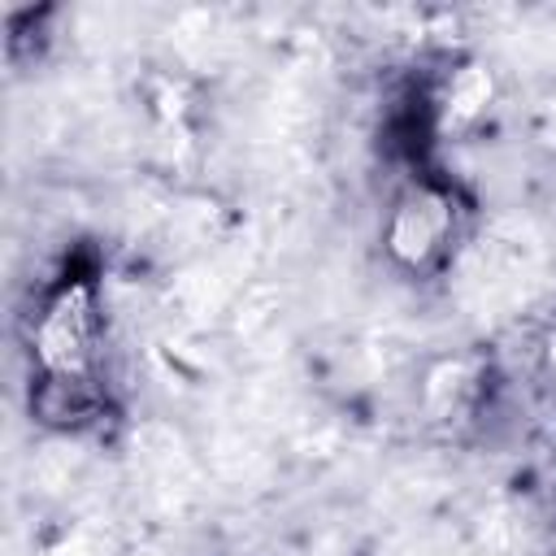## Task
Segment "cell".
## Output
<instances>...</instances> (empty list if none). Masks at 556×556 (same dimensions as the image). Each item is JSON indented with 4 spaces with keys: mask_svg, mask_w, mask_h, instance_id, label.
Wrapping results in <instances>:
<instances>
[{
    "mask_svg": "<svg viewBox=\"0 0 556 556\" xmlns=\"http://www.w3.org/2000/svg\"><path fill=\"white\" fill-rule=\"evenodd\" d=\"M104 348L100 287L91 278H65L48 291L30 326V356L43 387H96Z\"/></svg>",
    "mask_w": 556,
    "mask_h": 556,
    "instance_id": "cell-1",
    "label": "cell"
},
{
    "mask_svg": "<svg viewBox=\"0 0 556 556\" xmlns=\"http://www.w3.org/2000/svg\"><path fill=\"white\" fill-rule=\"evenodd\" d=\"M456 226H460L456 191L434 178H413L387 204L382 248H387L391 265H400L408 274H426L452 252Z\"/></svg>",
    "mask_w": 556,
    "mask_h": 556,
    "instance_id": "cell-2",
    "label": "cell"
},
{
    "mask_svg": "<svg viewBox=\"0 0 556 556\" xmlns=\"http://www.w3.org/2000/svg\"><path fill=\"white\" fill-rule=\"evenodd\" d=\"M495 100V74L486 61H460L434 91V126L439 135H460L486 117Z\"/></svg>",
    "mask_w": 556,
    "mask_h": 556,
    "instance_id": "cell-3",
    "label": "cell"
}]
</instances>
